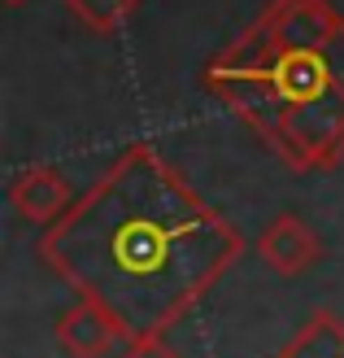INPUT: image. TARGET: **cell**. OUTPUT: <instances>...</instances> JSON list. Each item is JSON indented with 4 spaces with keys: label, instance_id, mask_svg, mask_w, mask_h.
Listing matches in <instances>:
<instances>
[{
    "label": "cell",
    "instance_id": "1",
    "mask_svg": "<svg viewBox=\"0 0 344 358\" xmlns=\"http://www.w3.org/2000/svg\"><path fill=\"white\" fill-rule=\"evenodd\" d=\"M240 249V231L166 157L153 145H131L66 219L44 227L40 258L75 297L100 301L135 341L174 328Z\"/></svg>",
    "mask_w": 344,
    "mask_h": 358
},
{
    "label": "cell",
    "instance_id": "2",
    "mask_svg": "<svg viewBox=\"0 0 344 358\" xmlns=\"http://www.w3.org/2000/svg\"><path fill=\"white\" fill-rule=\"evenodd\" d=\"M205 87L244 127L279 153L287 171H331L344 157V83L327 52L270 48L253 22L209 57Z\"/></svg>",
    "mask_w": 344,
    "mask_h": 358
},
{
    "label": "cell",
    "instance_id": "3",
    "mask_svg": "<svg viewBox=\"0 0 344 358\" xmlns=\"http://www.w3.org/2000/svg\"><path fill=\"white\" fill-rule=\"evenodd\" d=\"M52 336H57V350L66 358H114L118 350L131 345V332L92 297L70 301L52 324Z\"/></svg>",
    "mask_w": 344,
    "mask_h": 358
},
{
    "label": "cell",
    "instance_id": "4",
    "mask_svg": "<svg viewBox=\"0 0 344 358\" xmlns=\"http://www.w3.org/2000/svg\"><path fill=\"white\" fill-rule=\"evenodd\" d=\"M344 17L327 0H270V5L253 17V31L262 35L270 48H318Z\"/></svg>",
    "mask_w": 344,
    "mask_h": 358
},
{
    "label": "cell",
    "instance_id": "5",
    "mask_svg": "<svg viewBox=\"0 0 344 358\" xmlns=\"http://www.w3.org/2000/svg\"><path fill=\"white\" fill-rule=\"evenodd\" d=\"M257 258L275 275H301V271H310V266L322 258V241H318V231L305 219H297V214H279V219H270L262 227Z\"/></svg>",
    "mask_w": 344,
    "mask_h": 358
},
{
    "label": "cell",
    "instance_id": "6",
    "mask_svg": "<svg viewBox=\"0 0 344 358\" xmlns=\"http://www.w3.org/2000/svg\"><path fill=\"white\" fill-rule=\"evenodd\" d=\"M75 201L79 196L70 192V184L52 166H27L22 175L9 179V206L17 210V219L35 227H52L57 219H66Z\"/></svg>",
    "mask_w": 344,
    "mask_h": 358
},
{
    "label": "cell",
    "instance_id": "7",
    "mask_svg": "<svg viewBox=\"0 0 344 358\" xmlns=\"http://www.w3.org/2000/svg\"><path fill=\"white\" fill-rule=\"evenodd\" d=\"M275 358H344V324L331 310H314Z\"/></svg>",
    "mask_w": 344,
    "mask_h": 358
},
{
    "label": "cell",
    "instance_id": "8",
    "mask_svg": "<svg viewBox=\"0 0 344 358\" xmlns=\"http://www.w3.org/2000/svg\"><path fill=\"white\" fill-rule=\"evenodd\" d=\"M140 0H66V13L92 35H114L122 22H131Z\"/></svg>",
    "mask_w": 344,
    "mask_h": 358
},
{
    "label": "cell",
    "instance_id": "9",
    "mask_svg": "<svg viewBox=\"0 0 344 358\" xmlns=\"http://www.w3.org/2000/svg\"><path fill=\"white\" fill-rule=\"evenodd\" d=\"M118 358H184V354L166 341V332H157V336H135Z\"/></svg>",
    "mask_w": 344,
    "mask_h": 358
},
{
    "label": "cell",
    "instance_id": "10",
    "mask_svg": "<svg viewBox=\"0 0 344 358\" xmlns=\"http://www.w3.org/2000/svg\"><path fill=\"white\" fill-rule=\"evenodd\" d=\"M5 5H22V0H5Z\"/></svg>",
    "mask_w": 344,
    "mask_h": 358
}]
</instances>
